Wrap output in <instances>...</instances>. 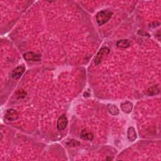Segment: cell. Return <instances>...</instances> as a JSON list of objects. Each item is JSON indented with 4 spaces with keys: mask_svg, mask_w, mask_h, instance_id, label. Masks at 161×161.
Masks as SVG:
<instances>
[{
    "mask_svg": "<svg viewBox=\"0 0 161 161\" xmlns=\"http://www.w3.org/2000/svg\"><path fill=\"white\" fill-rule=\"evenodd\" d=\"M122 110L126 113H130L133 109V105L129 101H126L121 104Z\"/></svg>",
    "mask_w": 161,
    "mask_h": 161,
    "instance_id": "obj_8",
    "label": "cell"
},
{
    "mask_svg": "<svg viewBox=\"0 0 161 161\" xmlns=\"http://www.w3.org/2000/svg\"><path fill=\"white\" fill-rule=\"evenodd\" d=\"M113 15V12L108 10L99 11L96 15V19L99 25H103L107 23Z\"/></svg>",
    "mask_w": 161,
    "mask_h": 161,
    "instance_id": "obj_1",
    "label": "cell"
},
{
    "mask_svg": "<svg viewBox=\"0 0 161 161\" xmlns=\"http://www.w3.org/2000/svg\"><path fill=\"white\" fill-rule=\"evenodd\" d=\"M15 95L17 98H24L27 96V93L23 90H20L17 91Z\"/></svg>",
    "mask_w": 161,
    "mask_h": 161,
    "instance_id": "obj_13",
    "label": "cell"
},
{
    "mask_svg": "<svg viewBox=\"0 0 161 161\" xmlns=\"http://www.w3.org/2000/svg\"><path fill=\"white\" fill-rule=\"evenodd\" d=\"M140 35H143V36H150V35H149V33H146V32H141Z\"/></svg>",
    "mask_w": 161,
    "mask_h": 161,
    "instance_id": "obj_15",
    "label": "cell"
},
{
    "mask_svg": "<svg viewBox=\"0 0 161 161\" xmlns=\"http://www.w3.org/2000/svg\"><path fill=\"white\" fill-rule=\"evenodd\" d=\"M110 50L106 47H103L100 49V50L98 51V52L97 53L96 57L94 58V64L96 65H99L102 61L103 60V58L108 55L109 54Z\"/></svg>",
    "mask_w": 161,
    "mask_h": 161,
    "instance_id": "obj_2",
    "label": "cell"
},
{
    "mask_svg": "<svg viewBox=\"0 0 161 161\" xmlns=\"http://www.w3.org/2000/svg\"><path fill=\"white\" fill-rule=\"evenodd\" d=\"M107 108L108 109L109 112L112 115L116 116L118 115L120 113L119 109L116 105H113V104H108L107 105Z\"/></svg>",
    "mask_w": 161,
    "mask_h": 161,
    "instance_id": "obj_10",
    "label": "cell"
},
{
    "mask_svg": "<svg viewBox=\"0 0 161 161\" xmlns=\"http://www.w3.org/2000/svg\"><path fill=\"white\" fill-rule=\"evenodd\" d=\"M160 92V87L159 85H154L152 87L147 91V94L149 96H154L156 94H159Z\"/></svg>",
    "mask_w": 161,
    "mask_h": 161,
    "instance_id": "obj_11",
    "label": "cell"
},
{
    "mask_svg": "<svg viewBox=\"0 0 161 161\" xmlns=\"http://www.w3.org/2000/svg\"><path fill=\"white\" fill-rule=\"evenodd\" d=\"M127 137L128 138V140L131 142H134L136 140L137 136L134 127H131L128 128L127 130Z\"/></svg>",
    "mask_w": 161,
    "mask_h": 161,
    "instance_id": "obj_9",
    "label": "cell"
},
{
    "mask_svg": "<svg viewBox=\"0 0 161 161\" xmlns=\"http://www.w3.org/2000/svg\"><path fill=\"white\" fill-rule=\"evenodd\" d=\"M68 118L65 114L62 115L59 118H58L57 122V128L58 131H62L65 129L68 125Z\"/></svg>",
    "mask_w": 161,
    "mask_h": 161,
    "instance_id": "obj_4",
    "label": "cell"
},
{
    "mask_svg": "<svg viewBox=\"0 0 161 161\" xmlns=\"http://www.w3.org/2000/svg\"><path fill=\"white\" fill-rule=\"evenodd\" d=\"M67 144L69 147H78V146L80 145V142L75 140H71L67 143Z\"/></svg>",
    "mask_w": 161,
    "mask_h": 161,
    "instance_id": "obj_14",
    "label": "cell"
},
{
    "mask_svg": "<svg viewBox=\"0 0 161 161\" xmlns=\"http://www.w3.org/2000/svg\"><path fill=\"white\" fill-rule=\"evenodd\" d=\"M25 71V67L24 65H20L13 70L11 72V77L14 79H18L22 76Z\"/></svg>",
    "mask_w": 161,
    "mask_h": 161,
    "instance_id": "obj_6",
    "label": "cell"
},
{
    "mask_svg": "<svg viewBox=\"0 0 161 161\" xmlns=\"http://www.w3.org/2000/svg\"><path fill=\"white\" fill-rule=\"evenodd\" d=\"M5 118L7 120L13 122L15 121L18 118V113L15 109L10 108L5 112Z\"/></svg>",
    "mask_w": 161,
    "mask_h": 161,
    "instance_id": "obj_5",
    "label": "cell"
},
{
    "mask_svg": "<svg viewBox=\"0 0 161 161\" xmlns=\"http://www.w3.org/2000/svg\"><path fill=\"white\" fill-rule=\"evenodd\" d=\"M80 138H81L84 140H88L92 141L94 138V135L92 132H89L86 129L83 130L80 135Z\"/></svg>",
    "mask_w": 161,
    "mask_h": 161,
    "instance_id": "obj_7",
    "label": "cell"
},
{
    "mask_svg": "<svg viewBox=\"0 0 161 161\" xmlns=\"http://www.w3.org/2000/svg\"><path fill=\"white\" fill-rule=\"evenodd\" d=\"M24 59L28 62H39L42 59V55L39 53H35L33 52H28L24 54Z\"/></svg>",
    "mask_w": 161,
    "mask_h": 161,
    "instance_id": "obj_3",
    "label": "cell"
},
{
    "mask_svg": "<svg viewBox=\"0 0 161 161\" xmlns=\"http://www.w3.org/2000/svg\"><path fill=\"white\" fill-rule=\"evenodd\" d=\"M131 44L130 42L128 40H120L117 42L116 46L119 48H128Z\"/></svg>",
    "mask_w": 161,
    "mask_h": 161,
    "instance_id": "obj_12",
    "label": "cell"
}]
</instances>
